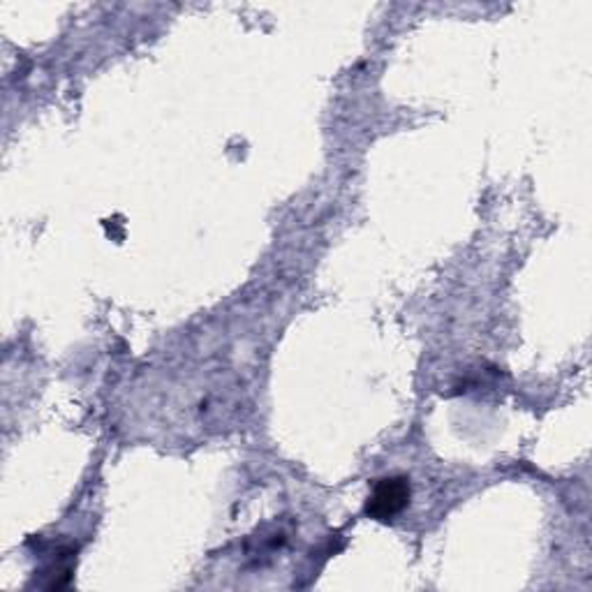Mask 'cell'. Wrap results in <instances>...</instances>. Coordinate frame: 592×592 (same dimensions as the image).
<instances>
[{
  "label": "cell",
  "mask_w": 592,
  "mask_h": 592,
  "mask_svg": "<svg viewBox=\"0 0 592 592\" xmlns=\"http://www.w3.org/2000/svg\"><path fill=\"white\" fill-rule=\"evenodd\" d=\"M410 479L408 476H384L373 486V493L365 502V514L375 521L397 519L410 504Z\"/></svg>",
  "instance_id": "1"
}]
</instances>
